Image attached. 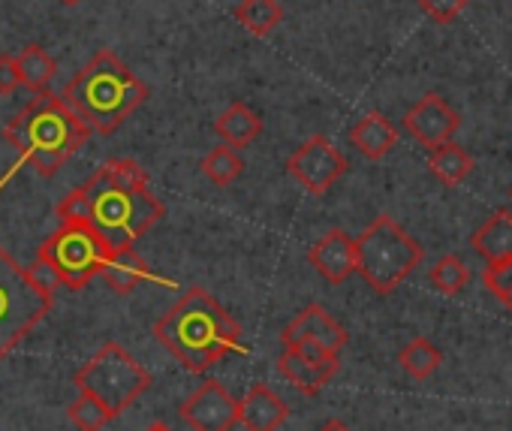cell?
<instances>
[{
	"mask_svg": "<svg viewBox=\"0 0 512 431\" xmlns=\"http://www.w3.org/2000/svg\"><path fill=\"white\" fill-rule=\"evenodd\" d=\"M145 431H172V428H169L166 422H154V425H148Z\"/></svg>",
	"mask_w": 512,
	"mask_h": 431,
	"instance_id": "31",
	"label": "cell"
},
{
	"mask_svg": "<svg viewBox=\"0 0 512 431\" xmlns=\"http://www.w3.org/2000/svg\"><path fill=\"white\" fill-rule=\"evenodd\" d=\"M287 416L290 407L266 383L250 386L244 401H238V422L244 425V431H278L287 422Z\"/></svg>",
	"mask_w": 512,
	"mask_h": 431,
	"instance_id": "15",
	"label": "cell"
},
{
	"mask_svg": "<svg viewBox=\"0 0 512 431\" xmlns=\"http://www.w3.org/2000/svg\"><path fill=\"white\" fill-rule=\"evenodd\" d=\"M235 19L253 37H269L281 25L284 10L278 0H241L235 7Z\"/></svg>",
	"mask_w": 512,
	"mask_h": 431,
	"instance_id": "22",
	"label": "cell"
},
{
	"mask_svg": "<svg viewBox=\"0 0 512 431\" xmlns=\"http://www.w3.org/2000/svg\"><path fill=\"white\" fill-rule=\"evenodd\" d=\"M350 142L356 145V151H362L368 160H383L395 145H398V130L395 124L380 115V112H368L365 118H359L350 130Z\"/></svg>",
	"mask_w": 512,
	"mask_h": 431,
	"instance_id": "17",
	"label": "cell"
},
{
	"mask_svg": "<svg viewBox=\"0 0 512 431\" xmlns=\"http://www.w3.org/2000/svg\"><path fill=\"white\" fill-rule=\"evenodd\" d=\"M467 278H470V272H467L464 260L455 257V254L440 257V260L431 266V272H428V281H431V287H434L440 296H458V293L467 287Z\"/></svg>",
	"mask_w": 512,
	"mask_h": 431,
	"instance_id": "25",
	"label": "cell"
},
{
	"mask_svg": "<svg viewBox=\"0 0 512 431\" xmlns=\"http://www.w3.org/2000/svg\"><path fill=\"white\" fill-rule=\"evenodd\" d=\"M317 431H353V428H350L347 422H341V419H329V422H326V425H320Z\"/></svg>",
	"mask_w": 512,
	"mask_h": 431,
	"instance_id": "30",
	"label": "cell"
},
{
	"mask_svg": "<svg viewBox=\"0 0 512 431\" xmlns=\"http://www.w3.org/2000/svg\"><path fill=\"white\" fill-rule=\"evenodd\" d=\"M154 338L190 374H205L229 353H247L241 326L205 287H190L154 323Z\"/></svg>",
	"mask_w": 512,
	"mask_h": 431,
	"instance_id": "2",
	"label": "cell"
},
{
	"mask_svg": "<svg viewBox=\"0 0 512 431\" xmlns=\"http://www.w3.org/2000/svg\"><path fill=\"white\" fill-rule=\"evenodd\" d=\"M401 368L416 377V380H428L431 374H437V368L443 365V353L428 341V338H413L401 353H398Z\"/></svg>",
	"mask_w": 512,
	"mask_h": 431,
	"instance_id": "23",
	"label": "cell"
},
{
	"mask_svg": "<svg viewBox=\"0 0 512 431\" xmlns=\"http://www.w3.org/2000/svg\"><path fill=\"white\" fill-rule=\"evenodd\" d=\"M470 245H473V251H476L479 257H485L488 263L512 260V214H509V211L491 214V218L473 233Z\"/></svg>",
	"mask_w": 512,
	"mask_h": 431,
	"instance_id": "19",
	"label": "cell"
},
{
	"mask_svg": "<svg viewBox=\"0 0 512 431\" xmlns=\"http://www.w3.org/2000/svg\"><path fill=\"white\" fill-rule=\"evenodd\" d=\"M7 142L19 151L16 169L4 175V187L22 166L37 169L43 178L55 175L91 136V130L67 109L61 94L40 91L4 130Z\"/></svg>",
	"mask_w": 512,
	"mask_h": 431,
	"instance_id": "4",
	"label": "cell"
},
{
	"mask_svg": "<svg viewBox=\"0 0 512 431\" xmlns=\"http://www.w3.org/2000/svg\"><path fill=\"white\" fill-rule=\"evenodd\" d=\"M428 169L434 172V178H440L443 184H461L470 169H473V157L455 145V142H443V145H434L428 148Z\"/></svg>",
	"mask_w": 512,
	"mask_h": 431,
	"instance_id": "21",
	"label": "cell"
},
{
	"mask_svg": "<svg viewBox=\"0 0 512 431\" xmlns=\"http://www.w3.org/2000/svg\"><path fill=\"white\" fill-rule=\"evenodd\" d=\"M341 368V356L326 353L314 344H296V347H284V353L278 356V371L281 377H287L302 395H317Z\"/></svg>",
	"mask_w": 512,
	"mask_h": 431,
	"instance_id": "10",
	"label": "cell"
},
{
	"mask_svg": "<svg viewBox=\"0 0 512 431\" xmlns=\"http://www.w3.org/2000/svg\"><path fill=\"white\" fill-rule=\"evenodd\" d=\"M163 214L166 208L151 193L145 169L130 157L106 160L82 187L58 202L61 224L91 227L112 254L133 248Z\"/></svg>",
	"mask_w": 512,
	"mask_h": 431,
	"instance_id": "1",
	"label": "cell"
},
{
	"mask_svg": "<svg viewBox=\"0 0 512 431\" xmlns=\"http://www.w3.org/2000/svg\"><path fill=\"white\" fill-rule=\"evenodd\" d=\"M214 133L223 139V145H229V148L238 151V148H247L256 136L263 133V121H260V115H256L250 106L232 103V106H226V109L217 115Z\"/></svg>",
	"mask_w": 512,
	"mask_h": 431,
	"instance_id": "18",
	"label": "cell"
},
{
	"mask_svg": "<svg viewBox=\"0 0 512 431\" xmlns=\"http://www.w3.org/2000/svg\"><path fill=\"white\" fill-rule=\"evenodd\" d=\"M347 341H350L347 329L323 305H308L281 332V344L284 347L314 344V347H320L326 353H335V356H341V350L347 347Z\"/></svg>",
	"mask_w": 512,
	"mask_h": 431,
	"instance_id": "12",
	"label": "cell"
},
{
	"mask_svg": "<svg viewBox=\"0 0 512 431\" xmlns=\"http://www.w3.org/2000/svg\"><path fill=\"white\" fill-rule=\"evenodd\" d=\"M100 278H103V281H106L118 296H130V293H136V287H139V284H145V281L169 284L166 278L154 275V272L145 266V260L136 254V248H124V251L109 254V260H106V266H103Z\"/></svg>",
	"mask_w": 512,
	"mask_h": 431,
	"instance_id": "16",
	"label": "cell"
},
{
	"mask_svg": "<svg viewBox=\"0 0 512 431\" xmlns=\"http://www.w3.org/2000/svg\"><path fill=\"white\" fill-rule=\"evenodd\" d=\"M419 7H422V13L431 16L434 22L449 25V22H455V19L464 13L467 0H419Z\"/></svg>",
	"mask_w": 512,
	"mask_h": 431,
	"instance_id": "28",
	"label": "cell"
},
{
	"mask_svg": "<svg viewBox=\"0 0 512 431\" xmlns=\"http://www.w3.org/2000/svg\"><path fill=\"white\" fill-rule=\"evenodd\" d=\"M67 416H70V422L79 431H100V428H106L112 422V416L106 413V407L100 401H94L91 395H85V392H79V398L70 404Z\"/></svg>",
	"mask_w": 512,
	"mask_h": 431,
	"instance_id": "26",
	"label": "cell"
},
{
	"mask_svg": "<svg viewBox=\"0 0 512 431\" xmlns=\"http://www.w3.org/2000/svg\"><path fill=\"white\" fill-rule=\"evenodd\" d=\"M347 169H350L347 157L326 136L305 139L287 160V172L314 196L329 193L347 175Z\"/></svg>",
	"mask_w": 512,
	"mask_h": 431,
	"instance_id": "9",
	"label": "cell"
},
{
	"mask_svg": "<svg viewBox=\"0 0 512 431\" xmlns=\"http://www.w3.org/2000/svg\"><path fill=\"white\" fill-rule=\"evenodd\" d=\"M19 88H22V76H19L16 55H0V94H13Z\"/></svg>",
	"mask_w": 512,
	"mask_h": 431,
	"instance_id": "29",
	"label": "cell"
},
{
	"mask_svg": "<svg viewBox=\"0 0 512 431\" xmlns=\"http://www.w3.org/2000/svg\"><path fill=\"white\" fill-rule=\"evenodd\" d=\"M422 257V245L389 214H380L356 236V272L380 296L398 290L419 269Z\"/></svg>",
	"mask_w": 512,
	"mask_h": 431,
	"instance_id": "5",
	"label": "cell"
},
{
	"mask_svg": "<svg viewBox=\"0 0 512 431\" xmlns=\"http://www.w3.org/2000/svg\"><path fill=\"white\" fill-rule=\"evenodd\" d=\"M241 172H244V160L229 145H217L202 157V175L217 187H229Z\"/></svg>",
	"mask_w": 512,
	"mask_h": 431,
	"instance_id": "24",
	"label": "cell"
},
{
	"mask_svg": "<svg viewBox=\"0 0 512 431\" xmlns=\"http://www.w3.org/2000/svg\"><path fill=\"white\" fill-rule=\"evenodd\" d=\"M64 7H76V4H82V0H61Z\"/></svg>",
	"mask_w": 512,
	"mask_h": 431,
	"instance_id": "32",
	"label": "cell"
},
{
	"mask_svg": "<svg viewBox=\"0 0 512 431\" xmlns=\"http://www.w3.org/2000/svg\"><path fill=\"white\" fill-rule=\"evenodd\" d=\"M16 64H19L22 85H25L28 91H34V94L49 91V85H52V79H55V73H58L55 58H52L43 46H37V43L25 46V49L16 55Z\"/></svg>",
	"mask_w": 512,
	"mask_h": 431,
	"instance_id": "20",
	"label": "cell"
},
{
	"mask_svg": "<svg viewBox=\"0 0 512 431\" xmlns=\"http://www.w3.org/2000/svg\"><path fill=\"white\" fill-rule=\"evenodd\" d=\"M482 281H485V290L512 311V260L488 263L482 272Z\"/></svg>",
	"mask_w": 512,
	"mask_h": 431,
	"instance_id": "27",
	"label": "cell"
},
{
	"mask_svg": "<svg viewBox=\"0 0 512 431\" xmlns=\"http://www.w3.org/2000/svg\"><path fill=\"white\" fill-rule=\"evenodd\" d=\"M404 127L407 133L425 145V148H434V145H443V142H452V136L458 133L461 127V118L458 112L437 94H425L407 115H404Z\"/></svg>",
	"mask_w": 512,
	"mask_h": 431,
	"instance_id": "13",
	"label": "cell"
},
{
	"mask_svg": "<svg viewBox=\"0 0 512 431\" xmlns=\"http://www.w3.org/2000/svg\"><path fill=\"white\" fill-rule=\"evenodd\" d=\"M109 248L103 245V239L85 227V224H61L37 251V260L46 263L61 287L70 290H82L88 287L106 266L109 260Z\"/></svg>",
	"mask_w": 512,
	"mask_h": 431,
	"instance_id": "8",
	"label": "cell"
},
{
	"mask_svg": "<svg viewBox=\"0 0 512 431\" xmlns=\"http://www.w3.org/2000/svg\"><path fill=\"white\" fill-rule=\"evenodd\" d=\"M308 263L329 284H344L350 275H356V239L344 230H329L308 251Z\"/></svg>",
	"mask_w": 512,
	"mask_h": 431,
	"instance_id": "14",
	"label": "cell"
},
{
	"mask_svg": "<svg viewBox=\"0 0 512 431\" xmlns=\"http://www.w3.org/2000/svg\"><path fill=\"white\" fill-rule=\"evenodd\" d=\"M73 383L79 386V392H85L94 401H100L106 407V413L115 419L154 383V377L118 341H106L76 371Z\"/></svg>",
	"mask_w": 512,
	"mask_h": 431,
	"instance_id": "7",
	"label": "cell"
},
{
	"mask_svg": "<svg viewBox=\"0 0 512 431\" xmlns=\"http://www.w3.org/2000/svg\"><path fill=\"white\" fill-rule=\"evenodd\" d=\"M148 85L109 49H100L61 91L67 109L100 136L115 133L145 100Z\"/></svg>",
	"mask_w": 512,
	"mask_h": 431,
	"instance_id": "3",
	"label": "cell"
},
{
	"mask_svg": "<svg viewBox=\"0 0 512 431\" xmlns=\"http://www.w3.org/2000/svg\"><path fill=\"white\" fill-rule=\"evenodd\" d=\"M509 193H512V190H509Z\"/></svg>",
	"mask_w": 512,
	"mask_h": 431,
	"instance_id": "33",
	"label": "cell"
},
{
	"mask_svg": "<svg viewBox=\"0 0 512 431\" xmlns=\"http://www.w3.org/2000/svg\"><path fill=\"white\" fill-rule=\"evenodd\" d=\"M181 419L193 431H232L238 425V401L217 383L205 380L196 392L178 407Z\"/></svg>",
	"mask_w": 512,
	"mask_h": 431,
	"instance_id": "11",
	"label": "cell"
},
{
	"mask_svg": "<svg viewBox=\"0 0 512 431\" xmlns=\"http://www.w3.org/2000/svg\"><path fill=\"white\" fill-rule=\"evenodd\" d=\"M52 305L55 293L40 287L31 269L19 266L13 254L0 248V362L46 320Z\"/></svg>",
	"mask_w": 512,
	"mask_h": 431,
	"instance_id": "6",
	"label": "cell"
}]
</instances>
